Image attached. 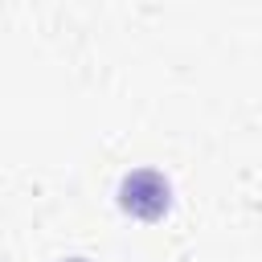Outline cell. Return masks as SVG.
I'll use <instances>...</instances> for the list:
<instances>
[{
    "instance_id": "1",
    "label": "cell",
    "mask_w": 262,
    "mask_h": 262,
    "mask_svg": "<svg viewBox=\"0 0 262 262\" xmlns=\"http://www.w3.org/2000/svg\"><path fill=\"white\" fill-rule=\"evenodd\" d=\"M168 205H172V188L160 172L139 168V172L123 176V184H119V209L123 213H131L139 221H160L168 213Z\"/></svg>"
},
{
    "instance_id": "2",
    "label": "cell",
    "mask_w": 262,
    "mask_h": 262,
    "mask_svg": "<svg viewBox=\"0 0 262 262\" xmlns=\"http://www.w3.org/2000/svg\"><path fill=\"white\" fill-rule=\"evenodd\" d=\"M70 262H82V258H70Z\"/></svg>"
}]
</instances>
